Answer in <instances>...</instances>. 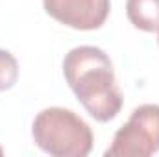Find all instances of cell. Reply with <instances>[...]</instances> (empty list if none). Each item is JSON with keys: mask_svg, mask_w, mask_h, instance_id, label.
<instances>
[{"mask_svg": "<svg viewBox=\"0 0 159 157\" xmlns=\"http://www.w3.org/2000/svg\"><path fill=\"white\" fill-rule=\"evenodd\" d=\"M63 76L85 111L98 122H109L122 109L113 63L98 46H76L63 59Z\"/></svg>", "mask_w": 159, "mask_h": 157, "instance_id": "obj_1", "label": "cell"}, {"mask_svg": "<svg viewBox=\"0 0 159 157\" xmlns=\"http://www.w3.org/2000/svg\"><path fill=\"white\" fill-rule=\"evenodd\" d=\"M35 146L52 157H85L93 150V131L74 111L65 107H46L32 124Z\"/></svg>", "mask_w": 159, "mask_h": 157, "instance_id": "obj_2", "label": "cell"}, {"mask_svg": "<svg viewBox=\"0 0 159 157\" xmlns=\"http://www.w3.org/2000/svg\"><path fill=\"white\" fill-rule=\"evenodd\" d=\"M159 152V105L144 104L133 109L128 122L113 137L106 157H148Z\"/></svg>", "mask_w": 159, "mask_h": 157, "instance_id": "obj_3", "label": "cell"}, {"mask_svg": "<svg viewBox=\"0 0 159 157\" xmlns=\"http://www.w3.org/2000/svg\"><path fill=\"white\" fill-rule=\"evenodd\" d=\"M43 6L54 20L80 32H91L109 17L111 0H43Z\"/></svg>", "mask_w": 159, "mask_h": 157, "instance_id": "obj_4", "label": "cell"}, {"mask_svg": "<svg viewBox=\"0 0 159 157\" xmlns=\"http://www.w3.org/2000/svg\"><path fill=\"white\" fill-rule=\"evenodd\" d=\"M128 20L143 32H156L159 26V0H126Z\"/></svg>", "mask_w": 159, "mask_h": 157, "instance_id": "obj_5", "label": "cell"}, {"mask_svg": "<svg viewBox=\"0 0 159 157\" xmlns=\"http://www.w3.org/2000/svg\"><path fill=\"white\" fill-rule=\"evenodd\" d=\"M19 79V63L15 56L0 48V92L9 91Z\"/></svg>", "mask_w": 159, "mask_h": 157, "instance_id": "obj_6", "label": "cell"}, {"mask_svg": "<svg viewBox=\"0 0 159 157\" xmlns=\"http://www.w3.org/2000/svg\"><path fill=\"white\" fill-rule=\"evenodd\" d=\"M4 155V150H2V146H0V157Z\"/></svg>", "mask_w": 159, "mask_h": 157, "instance_id": "obj_7", "label": "cell"}, {"mask_svg": "<svg viewBox=\"0 0 159 157\" xmlns=\"http://www.w3.org/2000/svg\"><path fill=\"white\" fill-rule=\"evenodd\" d=\"M157 43H159V26H157Z\"/></svg>", "mask_w": 159, "mask_h": 157, "instance_id": "obj_8", "label": "cell"}]
</instances>
